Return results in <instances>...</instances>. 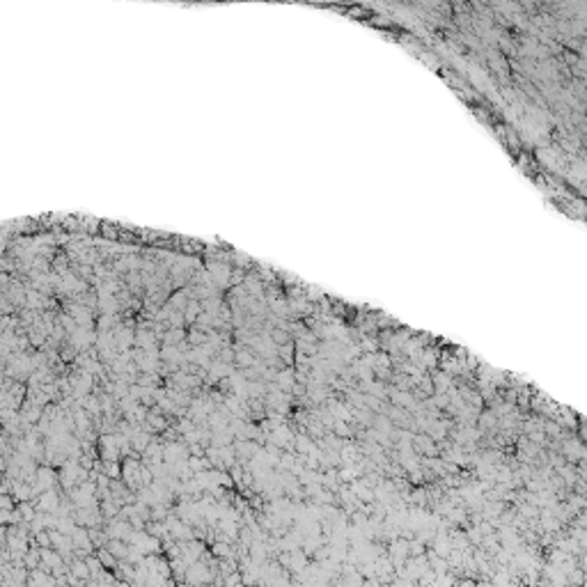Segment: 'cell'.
<instances>
[{
  "mask_svg": "<svg viewBox=\"0 0 587 587\" xmlns=\"http://www.w3.org/2000/svg\"><path fill=\"white\" fill-rule=\"evenodd\" d=\"M211 578H213L211 567H207V564H202V562L198 560V562L188 564L184 580H186V582H190L193 587H202V585H207V582H211Z\"/></svg>",
  "mask_w": 587,
  "mask_h": 587,
  "instance_id": "cell-1",
  "label": "cell"
},
{
  "mask_svg": "<svg viewBox=\"0 0 587 587\" xmlns=\"http://www.w3.org/2000/svg\"><path fill=\"white\" fill-rule=\"evenodd\" d=\"M108 553L113 555L115 560H126L129 557V544L126 541H120V539H110L108 541Z\"/></svg>",
  "mask_w": 587,
  "mask_h": 587,
  "instance_id": "cell-2",
  "label": "cell"
},
{
  "mask_svg": "<svg viewBox=\"0 0 587 587\" xmlns=\"http://www.w3.org/2000/svg\"><path fill=\"white\" fill-rule=\"evenodd\" d=\"M69 576L76 578V580H88V578H90L88 562H83V560H76V562L71 564V569H69Z\"/></svg>",
  "mask_w": 587,
  "mask_h": 587,
  "instance_id": "cell-3",
  "label": "cell"
},
{
  "mask_svg": "<svg viewBox=\"0 0 587 587\" xmlns=\"http://www.w3.org/2000/svg\"><path fill=\"white\" fill-rule=\"evenodd\" d=\"M294 450H296L298 454H310L312 450H315V443H312L308 436H298V438H294Z\"/></svg>",
  "mask_w": 587,
  "mask_h": 587,
  "instance_id": "cell-4",
  "label": "cell"
},
{
  "mask_svg": "<svg viewBox=\"0 0 587 587\" xmlns=\"http://www.w3.org/2000/svg\"><path fill=\"white\" fill-rule=\"evenodd\" d=\"M431 385H436V393H445L450 385V374H445V372H438V374H434V379H431Z\"/></svg>",
  "mask_w": 587,
  "mask_h": 587,
  "instance_id": "cell-5",
  "label": "cell"
},
{
  "mask_svg": "<svg viewBox=\"0 0 587 587\" xmlns=\"http://www.w3.org/2000/svg\"><path fill=\"white\" fill-rule=\"evenodd\" d=\"M236 362H239L241 367H253L255 356L250 351H245V349H239V351H236Z\"/></svg>",
  "mask_w": 587,
  "mask_h": 587,
  "instance_id": "cell-6",
  "label": "cell"
},
{
  "mask_svg": "<svg viewBox=\"0 0 587 587\" xmlns=\"http://www.w3.org/2000/svg\"><path fill=\"white\" fill-rule=\"evenodd\" d=\"M222 585H225V587H241V585H243V578H241L239 571H232V573H227V576H225Z\"/></svg>",
  "mask_w": 587,
  "mask_h": 587,
  "instance_id": "cell-7",
  "label": "cell"
},
{
  "mask_svg": "<svg viewBox=\"0 0 587 587\" xmlns=\"http://www.w3.org/2000/svg\"><path fill=\"white\" fill-rule=\"evenodd\" d=\"M97 560H99V562H101V567H103V569H110V567H115V562H117V560L113 557V555L108 553V550H99V553H97Z\"/></svg>",
  "mask_w": 587,
  "mask_h": 587,
  "instance_id": "cell-8",
  "label": "cell"
},
{
  "mask_svg": "<svg viewBox=\"0 0 587 587\" xmlns=\"http://www.w3.org/2000/svg\"><path fill=\"white\" fill-rule=\"evenodd\" d=\"M213 555H216V557H222V560L232 557L230 546H227V544H216V546H213Z\"/></svg>",
  "mask_w": 587,
  "mask_h": 587,
  "instance_id": "cell-9",
  "label": "cell"
},
{
  "mask_svg": "<svg viewBox=\"0 0 587 587\" xmlns=\"http://www.w3.org/2000/svg\"><path fill=\"white\" fill-rule=\"evenodd\" d=\"M39 505H42V509H55L58 507V498H53V493H46Z\"/></svg>",
  "mask_w": 587,
  "mask_h": 587,
  "instance_id": "cell-10",
  "label": "cell"
},
{
  "mask_svg": "<svg viewBox=\"0 0 587 587\" xmlns=\"http://www.w3.org/2000/svg\"><path fill=\"white\" fill-rule=\"evenodd\" d=\"M457 587H477V582L472 580V578H461V580L457 582Z\"/></svg>",
  "mask_w": 587,
  "mask_h": 587,
  "instance_id": "cell-11",
  "label": "cell"
},
{
  "mask_svg": "<svg viewBox=\"0 0 587 587\" xmlns=\"http://www.w3.org/2000/svg\"><path fill=\"white\" fill-rule=\"evenodd\" d=\"M92 587H97V585H92Z\"/></svg>",
  "mask_w": 587,
  "mask_h": 587,
  "instance_id": "cell-12",
  "label": "cell"
}]
</instances>
